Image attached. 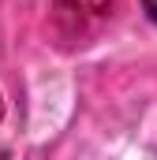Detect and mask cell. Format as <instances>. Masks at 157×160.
<instances>
[{"label": "cell", "instance_id": "cell-1", "mask_svg": "<svg viewBox=\"0 0 157 160\" xmlns=\"http://www.w3.org/2000/svg\"><path fill=\"white\" fill-rule=\"evenodd\" d=\"M112 4L116 0H52V11H56V22L71 34H82L97 22H105L112 15Z\"/></svg>", "mask_w": 157, "mask_h": 160}, {"label": "cell", "instance_id": "cell-2", "mask_svg": "<svg viewBox=\"0 0 157 160\" xmlns=\"http://www.w3.org/2000/svg\"><path fill=\"white\" fill-rule=\"evenodd\" d=\"M142 11L150 15V22H157V0H142Z\"/></svg>", "mask_w": 157, "mask_h": 160}, {"label": "cell", "instance_id": "cell-3", "mask_svg": "<svg viewBox=\"0 0 157 160\" xmlns=\"http://www.w3.org/2000/svg\"><path fill=\"white\" fill-rule=\"evenodd\" d=\"M0 119H4V97H0Z\"/></svg>", "mask_w": 157, "mask_h": 160}]
</instances>
